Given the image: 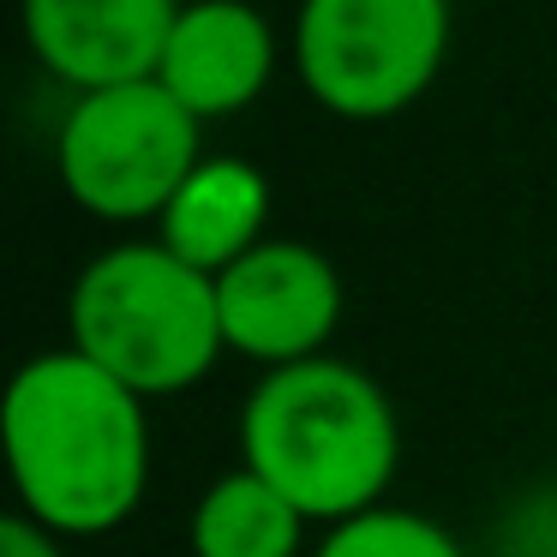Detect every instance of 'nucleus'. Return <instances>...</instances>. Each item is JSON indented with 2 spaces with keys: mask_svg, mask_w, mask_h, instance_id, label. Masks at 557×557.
Masks as SVG:
<instances>
[{
  "mask_svg": "<svg viewBox=\"0 0 557 557\" xmlns=\"http://www.w3.org/2000/svg\"><path fill=\"white\" fill-rule=\"evenodd\" d=\"M0 425L18 504L49 533H109L145 504V396L90 366L78 348L18 366Z\"/></svg>",
  "mask_w": 557,
  "mask_h": 557,
  "instance_id": "obj_1",
  "label": "nucleus"
},
{
  "mask_svg": "<svg viewBox=\"0 0 557 557\" xmlns=\"http://www.w3.org/2000/svg\"><path fill=\"white\" fill-rule=\"evenodd\" d=\"M240 456L306 521H348L377 509L396 480L401 432L389 396L348 360H294L258 377L240 413Z\"/></svg>",
  "mask_w": 557,
  "mask_h": 557,
  "instance_id": "obj_2",
  "label": "nucleus"
},
{
  "mask_svg": "<svg viewBox=\"0 0 557 557\" xmlns=\"http://www.w3.org/2000/svg\"><path fill=\"white\" fill-rule=\"evenodd\" d=\"M73 348L133 396H174L198 384L228 348L216 276L193 270L169 246H114L73 282Z\"/></svg>",
  "mask_w": 557,
  "mask_h": 557,
  "instance_id": "obj_3",
  "label": "nucleus"
},
{
  "mask_svg": "<svg viewBox=\"0 0 557 557\" xmlns=\"http://www.w3.org/2000/svg\"><path fill=\"white\" fill-rule=\"evenodd\" d=\"M449 49V0H306L300 78L330 114L384 121L432 90Z\"/></svg>",
  "mask_w": 557,
  "mask_h": 557,
  "instance_id": "obj_4",
  "label": "nucleus"
},
{
  "mask_svg": "<svg viewBox=\"0 0 557 557\" xmlns=\"http://www.w3.org/2000/svg\"><path fill=\"white\" fill-rule=\"evenodd\" d=\"M198 162V114H186L157 78L85 90L61 126V181L73 205L102 222L162 216Z\"/></svg>",
  "mask_w": 557,
  "mask_h": 557,
  "instance_id": "obj_5",
  "label": "nucleus"
},
{
  "mask_svg": "<svg viewBox=\"0 0 557 557\" xmlns=\"http://www.w3.org/2000/svg\"><path fill=\"white\" fill-rule=\"evenodd\" d=\"M216 306L228 348L276 372L294 360H318L336 336L342 276L318 246L264 240L216 276Z\"/></svg>",
  "mask_w": 557,
  "mask_h": 557,
  "instance_id": "obj_6",
  "label": "nucleus"
},
{
  "mask_svg": "<svg viewBox=\"0 0 557 557\" xmlns=\"http://www.w3.org/2000/svg\"><path fill=\"white\" fill-rule=\"evenodd\" d=\"M181 0H25V37L61 85L114 90L157 78Z\"/></svg>",
  "mask_w": 557,
  "mask_h": 557,
  "instance_id": "obj_7",
  "label": "nucleus"
},
{
  "mask_svg": "<svg viewBox=\"0 0 557 557\" xmlns=\"http://www.w3.org/2000/svg\"><path fill=\"white\" fill-rule=\"evenodd\" d=\"M276 73V30L264 25L258 7L246 0H193L181 7L162 49L157 85L198 121L234 114L264 97Z\"/></svg>",
  "mask_w": 557,
  "mask_h": 557,
  "instance_id": "obj_8",
  "label": "nucleus"
},
{
  "mask_svg": "<svg viewBox=\"0 0 557 557\" xmlns=\"http://www.w3.org/2000/svg\"><path fill=\"white\" fill-rule=\"evenodd\" d=\"M264 216H270L264 174L240 157H205L162 210V246L205 276H222L252 246H264Z\"/></svg>",
  "mask_w": 557,
  "mask_h": 557,
  "instance_id": "obj_9",
  "label": "nucleus"
},
{
  "mask_svg": "<svg viewBox=\"0 0 557 557\" xmlns=\"http://www.w3.org/2000/svg\"><path fill=\"white\" fill-rule=\"evenodd\" d=\"M306 516L252 468H234L198 497L193 557H294Z\"/></svg>",
  "mask_w": 557,
  "mask_h": 557,
  "instance_id": "obj_10",
  "label": "nucleus"
},
{
  "mask_svg": "<svg viewBox=\"0 0 557 557\" xmlns=\"http://www.w3.org/2000/svg\"><path fill=\"white\" fill-rule=\"evenodd\" d=\"M318 557H468L437 521L413 516V509H366L324 533Z\"/></svg>",
  "mask_w": 557,
  "mask_h": 557,
  "instance_id": "obj_11",
  "label": "nucleus"
},
{
  "mask_svg": "<svg viewBox=\"0 0 557 557\" xmlns=\"http://www.w3.org/2000/svg\"><path fill=\"white\" fill-rule=\"evenodd\" d=\"M0 557H61V533H49L42 521H30L25 509L7 516L0 528Z\"/></svg>",
  "mask_w": 557,
  "mask_h": 557,
  "instance_id": "obj_12",
  "label": "nucleus"
}]
</instances>
